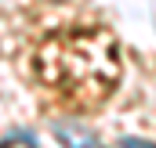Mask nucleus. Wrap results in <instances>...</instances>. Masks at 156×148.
<instances>
[{"instance_id": "obj_1", "label": "nucleus", "mask_w": 156, "mask_h": 148, "mask_svg": "<svg viewBox=\"0 0 156 148\" xmlns=\"http://www.w3.org/2000/svg\"><path fill=\"white\" fill-rule=\"evenodd\" d=\"M55 137L66 148H102V141L87 126H76V123H55Z\"/></svg>"}, {"instance_id": "obj_2", "label": "nucleus", "mask_w": 156, "mask_h": 148, "mask_svg": "<svg viewBox=\"0 0 156 148\" xmlns=\"http://www.w3.org/2000/svg\"><path fill=\"white\" fill-rule=\"evenodd\" d=\"M120 148H156V145H153V141H142V137H123Z\"/></svg>"}]
</instances>
